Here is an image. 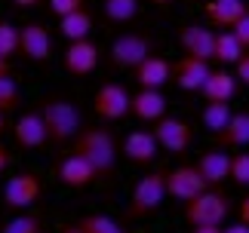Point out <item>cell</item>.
Here are the masks:
<instances>
[{"label": "cell", "mask_w": 249, "mask_h": 233, "mask_svg": "<svg viewBox=\"0 0 249 233\" xmlns=\"http://www.w3.org/2000/svg\"><path fill=\"white\" fill-rule=\"evenodd\" d=\"M154 6H169V3H176V0H151Z\"/></svg>", "instance_id": "b9f144b4"}, {"label": "cell", "mask_w": 249, "mask_h": 233, "mask_svg": "<svg viewBox=\"0 0 249 233\" xmlns=\"http://www.w3.org/2000/svg\"><path fill=\"white\" fill-rule=\"evenodd\" d=\"M0 77H13V65L6 58H0Z\"/></svg>", "instance_id": "f35d334b"}, {"label": "cell", "mask_w": 249, "mask_h": 233, "mask_svg": "<svg viewBox=\"0 0 249 233\" xmlns=\"http://www.w3.org/2000/svg\"><path fill=\"white\" fill-rule=\"evenodd\" d=\"M231 31H234V37H237V40H240L243 46H246V50H249V13L240 18V22H237L234 28H231Z\"/></svg>", "instance_id": "d6a6232c"}, {"label": "cell", "mask_w": 249, "mask_h": 233, "mask_svg": "<svg viewBox=\"0 0 249 233\" xmlns=\"http://www.w3.org/2000/svg\"><path fill=\"white\" fill-rule=\"evenodd\" d=\"M0 132H3V114H0Z\"/></svg>", "instance_id": "7bdbcfd3"}, {"label": "cell", "mask_w": 249, "mask_h": 233, "mask_svg": "<svg viewBox=\"0 0 249 233\" xmlns=\"http://www.w3.org/2000/svg\"><path fill=\"white\" fill-rule=\"evenodd\" d=\"M77 227L83 230V233H126L114 218H108V215H83L80 221H77Z\"/></svg>", "instance_id": "4316f807"}, {"label": "cell", "mask_w": 249, "mask_h": 233, "mask_svg": "<svg viewBox=\"0 0 249 233\" xmlns=\"http://www.w3.org/2000/svg\"><path fill=\"white\" fill-rule=\"evenodd\" d=\"M18 52L28 62H50L53 55V37L40 22H28L18 28Z\"/></svg>", "instance_id": "30bf717a"}, {"label": "cell", "mask_w": 249, "mask_h": 233, "mask_svg": "<svg viewBox=\"0 0 249 233\" xmlns=\"http://www.w3.org/2000/svg\"><path fill=\"white\" fill-rule=\"evenodd\" d=\"M9 163H13V153H9V148H6L3 141H0V175L9 169Z\"/></svg>", "instance_id": "e575fe53"}, {"label": "cell", "mask_w": 249, "mask_h": 233, "mask_svg": "<svg viewBox=\"0 0 249 233\" xmlns=\"http://www.w3.org/2000/svg\"><path fill=\"white\" fill-rule=\"evenodd\" d=\"M18 52V28L13 22H0V58H13Z\"/></svg>", "instance_id": "f1b7e54d"}, {"label": "cell", "mask_w": 249, "mask_h": 233, "mask_svg": "<svg viewBox=\"0 0 249 233\" xmlns=\"http://www.w3.org/2000/svg\"><path fill=\"white\" fill-rule=\"evenodd\" d=\"M197 172H200V178H203L209 187H218V184H225L228 178H231V153H225L222 148L200 153Z\"/></svg>", "instance_id": "e0dca14e"}, {"label": "cell", "mask_w": 249, "mask_h": 233, "mask_svg": "<svg viewBox=\"0 0 249 233\" xmlns=\"http://www.w3.org/2000/svg\"><path fill=\"white\" fill-rule=\"evenodd\" d=\"M0 233H40V215H34V212H22V215L9 218Z\"/></svg>", "instance_id": "83f0119b"}, {"label": "cell", "mask_w": 249, "mask_h": 233, "mask_svg": "<svg viewBox=\"0 0 249 233\" xmlns=\"http://www.w3.org/2000/svg\"><path fill=\"white\" fill-rule=\"evenodd\" d=\"M178 43L185 55H194L200 62H215V31L206 25H185L178 31Z\"/></svg>", "instance_id": "8fae6325"}, {"label": "cell", "mask_w": 249, "mask_h": 233, "mask_svg": "<svg viewBox=\"0 0 249 233\" xmlns=\"http://www.w3.org/2000/svg\"><path fill=\"white\" fill-rule=\"evenodd\" d=\"M92 111L108 123L123 120L126 114H132V95L126 92V86L120 83H102L92 95Z\"/></svg>", "instance_id": "52a82bcc"}, {"label": "cell", "mask_w": 249, "mask_h": 233, "mask_svg": "<svg viewBox=\"0 0 249 233\" xmlns=\"http://www.w3.org/2000/svg\"><path fill=\"white\" fill-rule=\"evenodd\" d=\"M13 6H18V9H37V6H43L46 0H9Z\"/></svg>", "instance_id": "8d00e7d4"}, {"label": "cell", "mask_w": 249, "mask_h": 233, "mask_svg": "<svg viewBox=\"0 0 249 233\" xmlns=\"http://www.w3.org/2000/svg\"><path fill=\"white\" fill-rule=\"evenodd\" d=\"M228 212H231V197L218 187H209L197 200L185 202V221L191 227H222Z\"/></svg>", "instance_id": "3957f363"}, {"label": "cell", "mask_w": 249, "mask_h": 233, "mask_svg": "<svg viewBox=\"0 0 249 233\" xmlns=\"http://www.w3.org/2000/svg\"><path fill=\"white\" fill-rule=\"evenodd\" d=\"M62 65L71 77H86L99 67V46L92 40H77V43H68V50L62 55Z\"/></svg>", "instance_id": "5bb4252c"}, {"label": "cell", "mask_w": 249, "mask_h": 233, "mask_svg": "<svg viewBox=\"0 0 249 233\" xmlns=\"http://www.w3.org/2000/svg\"><path fill=\"white\" fill-rule=\"evenodd\" d=\"M231 181L249 187V153H234L231 157Z\"/></svg>", "instance_id": "4dcf8cb0"}, {"label": "cell", "mask_w": 249, "mask_h": 233, "mask_svg": "<svg viewBox=\"0 0 249 233\" xmlns=\"http://www.w3.org/2000/svg\"><path fill=\"white\" fill-rule=\"evenodd\" d=\"M62 233H83L77 224H68V227H62Z\"/></svg>", "instance_id": "60d3db41"}, {"label": "cell", "mask_w": 249, "mask_h": 233, "mask_svg": "<svg viewBox=\"0 0 249 233\" xmlns=\"http://www.w3.org/2000/svg\"><path fill=\"white\" fill-rule=\"evenodd\" d=\"M237 215H240V224H246V227H249V193L240 200V206H237Z\"/></svg>", "instance_id": "d590c367"}, {"label": "cell", "mask_w": 249, "mask_h": 233, "mask_svg": "<svg viewBox=\"0 0 249 233\" xmlns=\"http://www.w3.org/2000/svg\"><path fill=\"white\" fill-rule=\"evenodd\" d=\"M154 138L166 153H185L194 141V129H191L188 120H178V116H163V120L154 123Z\"/></svg>", "instance_id": "9c48e42d"}, {"label": "cell", "mask_w": 249, "mask_h": 233, "mask_svg": "<svg viewBox=\"0 0 249 233\" xmlns=\"http://www.w3.org/2000/svg\"><path fill=\"white\" fill-rule=\"evenodd\" d=\"M13 135H16V144L25 150H37L50 141V132H46V123H43V114L40 111H28L16 120L13 126Z\"/></svg>", "instance_id": "4fadbf2b"}, {"label": "cell", "mask_w": 249, "mask_h": 233, "mask_svg": "<svg viewBox=\"0 0 249 233\" xmlns=\"http://www.w3.org/2000/svg\"><path fill=\"white\" fill-rule=\"evenodd\" d=\"M234 74H237V80H240V83H246V86H249V52H246L240 62L234 65Z\"/></svg>", "instance_id": "836d02e7"}, {"label": "cell", "mask_w": 249, "mask_h": 233, "mask_svg": "<svg viewBox=\"0 0 249 233\" xmlns=\"http://www.w3.org/2000/svg\"><path fill=\"white\" fill-rule=\"evenodd\" d=\"M43 193V181L37 172H18L13 175L6 184H3V206L13 209V212H22V209H31Z\"/></svg>", "instance_id": "8992f818"}, {"label": "cell", "mask_w": 249, "mask_h": 233, "mask_svg": "<svg viewBox=\"0 0 249 233\" xmlns=\"http://www.w3.org/2000/svg\"><path fill=\"white\" fill-rule=\"evenodd\" d=\"M92 13L89 9H80V13H71V16H65L59 18V31L62 37L68 43H77V40H89V34H92Z\"/></svg>", "instance_id": "603a6c76"}, {"label": "cell", "mask_w": 249, "mask_h": 233, "mask_svg": "<svg viewBox=\"0 0 249 233\" xmlns=\"http://www.w3.org/2000/svg\"><path fill=\"white\" fill-rule=\"evenodd\" d=\"M191 233H222V227H194Z\"/></svg>", "instance_id": "ab89813d"}, {"label": "cell", "mask_w": 249, "mask_h": 233, "mask_svg": "<svg viewBox=\"0 0 249 233\" xmlns=\"http://www.w3.org/2000/svg\"><path fill=\"white\" fill-rule=\"evenodd\" d=\"M132 74H136V83L142 89H163L172 80V62H166V58H160V55H151L148 62H142Z\"/></svg>", "instance_id": "d6986e66"}, {"label": "cell", "mask_w": 249, "mask_h": 233, "mask_svg": "<svg viewBox=\"0 0 249 233\" xmlns=\"http://www.w3.org/2000/svg\"><path fill=\"white\" fill-rule=\"evenodd\" d=\"M74 153L89 160L92 169L99 172V178L102 175H111L114 166H117V144H114V135L108 129H83L77 135Z\"/></svg>", "instance_id": "7a4b0ae2"}, {"label": "cell", "mask_w": 249, "mask_h": 233, "mask_svg": "<svg viewBox=\"0 0 249 233\" xmlns=\"http://www.w3.org/2000/svg\"><path fill=\"white\" fill-rule=\"evenodd\" d=\"M246 52H249V50L234 37V31L215 34V62H222V65H237Z\"/></svg>", "instance_id": "cb8c5ba5"}, {"label": "cell", "mask_w": 249, "mask_h": 233, "mask_svg": "<svg viewBox=\"0 0 249 233\" xmlns=\"http://www.w3.org/2000/svg\"><path fill=\"white\" fill-rule=\"evenodd\" d=\"M215 144L222 150H240L249 148V111H240L231 116V123L215 135Z\"/></svg>", "instance_id": "44dd1931"}, {"label": "cell", "mask_w": 249, "mask_h": 233, "mask_svg": "<svg viewBox=\"0 0 249 233\" xmlns=\"http://www.w3.org/2000/svg\"><path fill=\"white\" fill-rule=\"evenodd\" d=\"M166 200V169H154L142 175L139 184L132 187L129 200V218H145L151 212H157Z\"/></svg>", "instance_id": "277c9868"}, {"label": "cell", "mask_w": 249, "mask_h": 233, "mask_svg": "<svg viewBox=\"0 0 249 233\" xmlns=\"http://www.w3.org/2000/svg\"><path fill=\"white\" fill-rule=\"evenodd\" d=\"M209 74H213L209 62H200L194 55H181L178 62L172 65V80H176V86L185 89V92H200L206 86Z\"/></svg>", "instance_id": "7c38bea8"}, {"label": "cell", "mask_w": 249, "mask_h": 233, "mask_svg": "<svg viewBox=\"0 0 249 233\" xmlns=\"http://www.w3.org/2000/svg\"><path fill=\"white\" fill-rule=\"evenodd\" d=\"M40 233H43V230H40Z\"/></svg>", "instance_id": "ee69618b"}, {"label": "cell", "mask_w": 249, "mask_h": 233, "mask_svg": "<svg viewBox=\"0 0 249 233\" xmlns=\"http://www.w3.org/2000/svg\"><path fill=\"white\" fill-rule=\"evenodd\" d=\"M203 9H206L209 25L222 28V31H231V28L249 13V3L246 0H209Z\"/></svg>", "instance_id": "ac0fdd59"}, {"label": "cell", "mask_w": 249, "mask_h": 233, "mask_svg": "<svg viewBox=\"0 0 249 233\" xmlns=\"http://www.w3.org/2000/svg\"><path fill=\"white\" fill-rule=\"evenodd\" d=\"M105 16L117 25H126L139 16V0H105Z\"/></svg>", "instance_id": "484cf974"}, {"label": "cell", "mask_w": 249, "mask_h": 233, "mask_svg": "<svg viewBox=\"0 0 249 233\" xmlns=\"http://www.w3.org/2000/svg\"><path fill=\"white\" fill-rule=\"evenodd\" d=\"M157 150H160V144L154 138V132H148V129H132L123 138V153L136 166H151L157 160Z\"/></svg>", "instance_id": "9a60e30c"}, {"label": "cell", "mask_w": 249, "mask_h": 233, "mask_svg": "<svg viewBox=\"0 0 249 233\" xmlns=\"http://www.w3.org/2000/svg\"><path fill=\"white\" fill-rule=\"evenodd\" d=\"M132 116L142 123H157L166 116V95L160 89H139L132 95Z\"/></svg>", "instance_id": "ffe728a7"}, {"label": "cell", "mask_w": 249, "mask_h": 233, "mask_svg": "<svg viewBox=\"0 0 249 233\" xmlns=\"http://www.w3.org/2000/svg\"><path fill=\"white\" fill-rule=\"evenodd\" d=\"M231 116H234L231 104H225V101H206V108H203V114H200V120H203V126H206L213 135H218L228 123H231Z\"/></svg>", "instance_id": "d4e9b609"}, {"label": "cell", "mask_w": 249, "mask_h": 233, "mask_svg": "<svg viewBox=\"0 0 249 233\" xmlns=\"http://www.w3.org/2000/svg\"><path fill=\"white\" fill-rule=\"evenodd\" d=\"M206 190H209V184L200 178L197 166H176L166 172V197H172V200L191 202Z\"/></svg>", "instance_id": "ba28073f"}, {"label": "cell", "mask_w": 249, "mask_h": 233, "mask_svg": "<svg viewBox=\"0 0 249 233\" xmlns=\"http://www.w3.org/2000/svg\"><path fill=\"white\" fill-rule=\"evenodd\" d=\"M222 233H249V227H246V224H240V221H237V224H231V227H225Z\"/></svg>", "instance_id": "74e56055"}, {"label": "cell", "mask_w": 249, "mask_h": 233, "mask_svg": "<svg viewBox=\"0 0 249 233\" xmlns=\"http://www.w3.org/2000/svg\"><path fill=\"white\" fill-rule=\"evenodd\" d=\"M237 74H231V71H225V67H218V71H213L209 74V80H206V86L200 89V95H203L206 101H231L234 95H237Z\"/></svg>", "instance_id": "7402d4cb"}, {"label": "cell", "mask_w": 249, "mask_h": 233, "mask_svg": "<svg viewBox=\"0 0 249 233\" xmlns=\"http://www.w3.org/2000/svg\"><path fill=\"white\" fill-rule=\"evenodd\" d=\"M18 104V86L13 77H0V114H9L16 111Z\"/></svg>", "instance_id": "f546056e"}, {"label": "cell", "mask_w": 249, "mask_h": 233, "mask_svg": "<svg viewBox=\"0 0 249 233\" xmlns=\"http://www.w3.org/2000/svg\"><path fill=\"white\" fill-rule=\"evenodd\" d=\"M111 65L120 67V71H136L142 62H148L154 55V40L148 34H136V31H126L120 34L117 40L111 43Z\"/></svg>", "instance_id": "5b68a950"}, {"label": "cell", "mask_w": 249, "mask_h": 233, "mask_svg": "<svg viewBox=\"0 0 249 233\" xmlns=\"http://www.w3.org/2000/svg\"><path fill=\"white\" fill-rule=\"evenodd\" d=\"M46 6L53 9V16H71V13H80V9H86V0H46Z\"/></svg>", "instance_id": "1f68e13d"}, {"label": "cell", "mask_w": 249, "mask_h": 233, "mask_svg": "<svg viewBox=\"0 0 249 233\" xmlns=\"http://www.w3.org/2000/svg\"><path fill=\"white\" fill-rule=\"evenodd\" d=\"M95 178H99V172H95L92 163L83 160L80 153H71V157H65V160L59 163V181L65 184V187H71V190L89 187Z\"/></svg>", "instance_id": "2e32d148"}, {"label": "cell", "mask_w": 249, "mask_h": 233, "mask_svg": "<svg viewBox=\"0 0 249 233\" xmlns=\"http://www.w3.org/2000/svg\"><path fill=\"white\" fill-rule=\"evenodd\" d=\"M40 114H43V123H46V132H50L53 144H65L83 132V114L71 99H62V95L46 99L40 104Z\"/></svg>", "instance_id": "6da1fadb"}]
</instances>
